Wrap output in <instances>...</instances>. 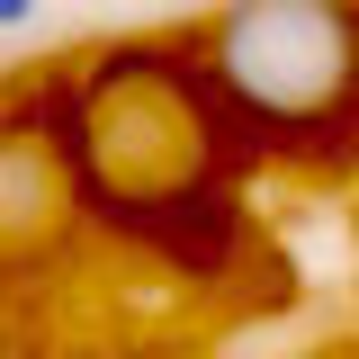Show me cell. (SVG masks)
<instances>
[{
  "label": "cell",
  "mask_w": 359,
  "mask_h": 359,
  "mask_svg": "<svg viewBox=\"0 0 359 359\" xmlns=\"http://www.w3.org/2000/svg\"><path fill=\"white\" fill-rule=\"evenodd\" d=\"M81 233V180L63 153L54 108H0V269H36L72 252Z\"/></svg>",
  "instance_id": "3"
},
{
  "label": "cell",
  "mask_w": 359,
  "mask_h": 359,
  "mask_svg": "<svg viewBox=\"0 0 359 359\" xmlns=\"http://www.w3.org/2000/svg\"><path fill=\"white\" fill-rule=\"evenodd\" d=\"M45 0H0V36H18V27H36Z\"/></svg>",
  "instance_id": "4"
},
{
  "label": "cell",
  "mask_w": 359,
  "mask_h": 359,
  "mask_svg": "<svg viewBox=\"0 0 359 359\" xmlns=\"http://www.w3.org/2000/svg\"><path fill=\"white\" fill-rule=\"evenodd\" d=\"M54 117H63L81 207H108L126 224L189 216L224 180V153H233V117H224L216 81L171 36H126L81 54L63 72Z\"/></svg>",
  "instance_id": "1"
},
{
  "label": "cell",
  "mask_w": 359,
  "mask_h": 359,
  "mask_svg": "<svg viewBox=\"0 0 359 359\" xmlns=\"http://www.w3.org/2000/svg\"><path fill=\"white\" fill-rule=\"evenodd\" d=\"M189 54L252 135L314 144L359 117V0H224Z\"/></svg>",
  "instance_id": "2"
}]
</instances>
